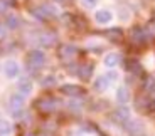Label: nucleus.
Segmentation results:
<instances>
[{
    "label": "nucleus",
    "mask_w": 155,
    "mask_h": 136,
    "mask_svg": "<svg viewBox=\"0 0 155 136\" xmlns=\"http://www.w3.org/2000/svg\"><path fill=\"white\" fill-rule=\"evenodd\" d=\"M2 72H4V76L7 79H17L20 76V72H22V66L15 59H7L4 62V66H2Z\"/></svg>",
    "instance_id": "1"
},
{
    "label": "nucleus",
    "mask_w": 155,
    "mask_h": 136,
    "mask_svg": "<svg viewBox=\"0 0 155 136\" xmlns=\"http://www.w3.org/2000/svg\"><path fill=\"white\" fill-rule=\"evenodd\" d=\"M115 20V14L110 8H98L94 12V22L98 25H110Z\"/></svg>",
    "instance_id": "2"
},
{
    "label": "nucleus",
    "mask_w": 155,
    "mask_h": 136,
    "mask_svg": "<svg viewBox=\"0 0 155 136\" xmlns=\"http://www.w3.org/2000/svg\"><path fill=\"white\" fill-rule=\"evenodd\" d=\"M29 64H31L32 67H42L44 64L47 62V55L44 51H41V49H32L31 52H29Z\"/></svg>",
    "instance_id": "3"
},
{
    "label": "nucleus",
    "mask_w": 155,
    "mask_h": 136,
    "mask_svg": "<svg viewBox=\"0 0 155 136\" xmlns=\"http://www.w3.org/2000/svg\"><path fill=\"white\" fill-rule=\"evenodd\" d=\"M17 93H20L22 96H31L34 93V81L31 77H20L17 81Z\"/></svg>",
    "instance_id": "4"
},
{
    "label": "nucleus",
    "mask_w": 155,
    "mask_h": 136,
    "mask_svg": "<svg viewBox=\"0 0 155 136\" xmlns=\"http://www.w3.org/2000/svg\"><path fill=\"white\" fill-rule=\"evenodd\" d=\"M132 99V93L128 89L127 86H118L115 91V101L118 103L120 106H127Z\"/></svg>",
    "instance_id": "5"
},
{
    "label": "nucleus",
    "mask_w": 155,
    "mask_h": 136,
    "mask_svg": "<svg viewBox=\"0 0 155 136\" xmlns=\"http://www.w3.org/2000/svg\"><path fill=\"white\" fill-rule=\"evenodd\" d=\"M25 106V96H22L20 93H14L8 97V108L10 111H17V109H24Z\"/></svg>",
    "instance_id": "6"
},
{
    "label": "nucleus",
    "mask_w": 155,
    "mask_h": 136,
    "mask_svg": "<svg viewBox=\"0 0 155 136\" xmlns=\"http://www.w3.org/2000/svg\"><path fill=\"white\" fill-rule=\"evenodd\" d=\"M121 61V55L118 54V52H108V54L103 57V64H105V67H108V69H115L118 64H120Z\"/></svg>",
    "instance_id": "7"
},
{
    "label": "nucleus",
    "mask_w": 155,
    "mask_h": 136,
    "mask_svg": "<svg viewBox=\"0 0 155 136\" xmlns=\"http://www.w3.org/2000/svg\"><path fill=\"white\" fill-rule=\"evenodd\" d=\"M110 86H111V82L108 81V77H106L105 74H101V76H98V77L94 79L93 89L96 91V93H105V91L108 89Z\"/></svg>",
    "instance_id": "8"
},
{
    "label": "nucleus",
    "mask_w": 155,
    "mask_h": 136,
    "mask_svg": "<svg viewBox=\"0 0 155 136\" xmlns=\"http://www.w3.org/2000/svg\"><path fill=\"white\" fill-rule=\"evenodd\" d=\"M115 118L118 121H121V123H128V121L132 119V111H130V108H127V106H120V108L115 111Z\"/></svg>",
    "instance_id": "9"
},
{
    "label": "nucleus",
    "mask_w": 155,
    "mask_h": 136,
    "mask_svg": "<svg viewBox=\"0 0 155 136\" xmlns=\"http://www.w3.org/2000/svg\"><path fill=\"white\" fill-rule=\"evenodd\" d=\"M61 91L64 94H68L69 97H78L81 94V87H78L76 84H64L61 86Z\"/></svg>",
    "instance_id": "10"
},
{
    "label": "nucleus",
    "mask_w": 155,
    "mask_h": 136,
    "mask_svg": "<svg viewBox=\"0 0 155 136\" xmlns=\"http://www.w3.org/2000/svg\"><path fill=\"white\" fill-rule=\"evenodd\" d=\"M12 129H14V126H12L10 121L5 119V118H0V136H10Z\"/></svg>",
    "instance_id": "11"
},
{
    "label": "nucleus",
    "mask_w": 155,
    "mask_h": 136,
    "mask_svg": "<svg viewBox=\"0 0 155 136\" xmlns=\"http://www.w3.org/2000/svg\"><path fill=\"white\" fill-rule=\"evenodd\" d=\"M125 128L132 133V134H140V133H142V123H140V121H132L130 119L128 123H125Z\"/></svg>",
    "instance_id": "12"
},
{
    "label": "nucleus",
    "mask_w": 155,
    "mask_h": 136,
    "mask_svg": "<svg viewBox=\"0 0 155 136\" xmlns=\"http://www.w3.org/2000/svg\"><path fill=\"white\" fill-rule=\"evenodd\" d=\"M5 27L10 29V30H15V29L20 27V19L17 15H8L7 22H5Z\"/></svg>",
    "instance_id": "13"
},
{
    "label": "nucleus",
    "mask_w": 155,
    "mask_h": 136,
    "mask_svg": "<svg viewBox=\"0 0 155 136\" xmlns=\"http://www.w3.org/2000/svg\"><path fill=\"white\" fill-rule=\"evenodd\" d=\"M56 40V37L52 34H41L37 37V42L41 44V46H52Z\"/></svg>",
    "instance_id": "14"
},
{
    "label": "nucleus",
    "mask_w": 155,
    "mask_h": 136,
    "mask_svg": "<svg viewBox=\"0 0 155 136\" xmlns=\"http://www.w3.org/2000/svg\"><path fill=\"white\" fill-rule=\"evenodd\" d=\"M74 54H76V47L71 46V44H68V46H64V47L61 49V55H62L64 59H71Z\"/></svg>",
    "instance_id": "15"
},
{
    "label": "nucleus",
    "mask_w": 155,
    "mask_h": 136,
    "mask_svg": "<svg viewBox=\"0 0 155 136\" xmlns=\"http://www.w3.org/2000/svg\"><path fill=\"white\" fill-rule=\"evenodd\" d=\"M105 76L108 77V81L111 82V84H115L118 79H120V74H118V71H115V69H110V71H106L105 72Z\"/></svg>",
    "instance_id": "16"
},
{
    "label": "nucleus",
    "mask_w": 155,
    "mask_h": 136,
    "mask_svg": "<svg viewBox=\"0 0 155 136\" xmlns=\"http://www.w3.org/2000/svg\"><path fill=\"white\" fill-rule=\"evenodd\" d=\"M120 19L123 20V22H128V20H130V17H132V12L128 10V8H125V7H121L120 8Z\"/></svg>",
    "instance_id": "17"
},
{
    "label": "nucleus",
    "mask_w": 155,
    "mask_h": 136,
    "mask_svg": "<svg viewBox=\"0 0 155 136\" xmlns=\"http://www.w3.org/2000/svg\"><path fill=\"white\" fill-rule=\"evenodd\" d=\"M39 106H41L44 111H52V109H54V103H52V101H41V103H39Z\"/></svg>",
    "instance_id": "18"
},
{
    "label": "nucleus",
    "mask_w": 155,
    "mask_h": 136,
    "mask_svg": "<svg viewBox=\"0 0 155 136\" xmlns=\"http://www.w3.org/2000/svg\"><path fill=\"white\" fill-rule=\"evenodd\" d=\"M68 106H69L71 109H78V111H81V108H83V104L79 101H76V97H73L69 103H68Z\"/></svg>",
    "instance_id": "19"
},
{
    "label": "nucleus",
    "mask_w": 155,
    "mask_h": 136,
    "mask_svg": "<svg viewBox=\"0 0 155 136\" xmlns=\"http://www.w3.org/2000/svg\"><path fill=\"white\" fill-rule=\"evenodd\" d=\"M56 84V77L54 76H47V77L42 79V86H52Z\"/></svg>",
    "instance_id": "20"
},
{
    "label": "nucleus",
    "mask_w": 155,
    "mask_h": 136,
    "mask_svg": "<svg viewBox=\"0 0 155 136\" xmlns=\"http://www.w3.org/2000/svg\"><path fill=\"white\" fill-rule=\"evenodd\" d=\"M89 69H91V66H83L81 67L83 72H79V76H81V77H88V76H89Z\"/></svg>",
    "instance_id": "21"
},
{
    "label": "nucleus",
    "mask_w": 155,
    "mask_h": 136,
    "mask_svg": "<svg viewBox=\"0 0 155 136\" xmlns=\"http://www.w3.org/2000/svg\"><path fill=\"white\" fill-rule=\"evenodd\" d=\"M83 4H84V7L91 8V7H94V5L98 4V0H83Z\"/></svg>",
    "instance_id": "22"
},
{
    "label": "nucleus",
    "mask_w": 155,
    "mask_h": 136,
    "mask_svg": "<svg viewBox=\"0 0 155 136\" xmlns=\"http://www.w3.org/2000/svg\"><path fill=\"white\" fill-rule=\"evenodd\" d=\"M8 8V4L5 2V0H0V14H5Z\"/></svg>",
    "instance_id": "23"
},
{
    "label": "nucleus",
    "mask_w": 155,
    "mask_h": 136,
    "mask_svg": "<svg viewBox=\"0 0 155 136\" xmlns=\"http://www.w3.org/2000/svg\"><path fill=\"white\" fill-rule=\"evenodd\" d=\"M5 37H7V27L0 24V40H2V39H5Z\"/></svg>",
    "instance_id": "24"
}]
</instances>
